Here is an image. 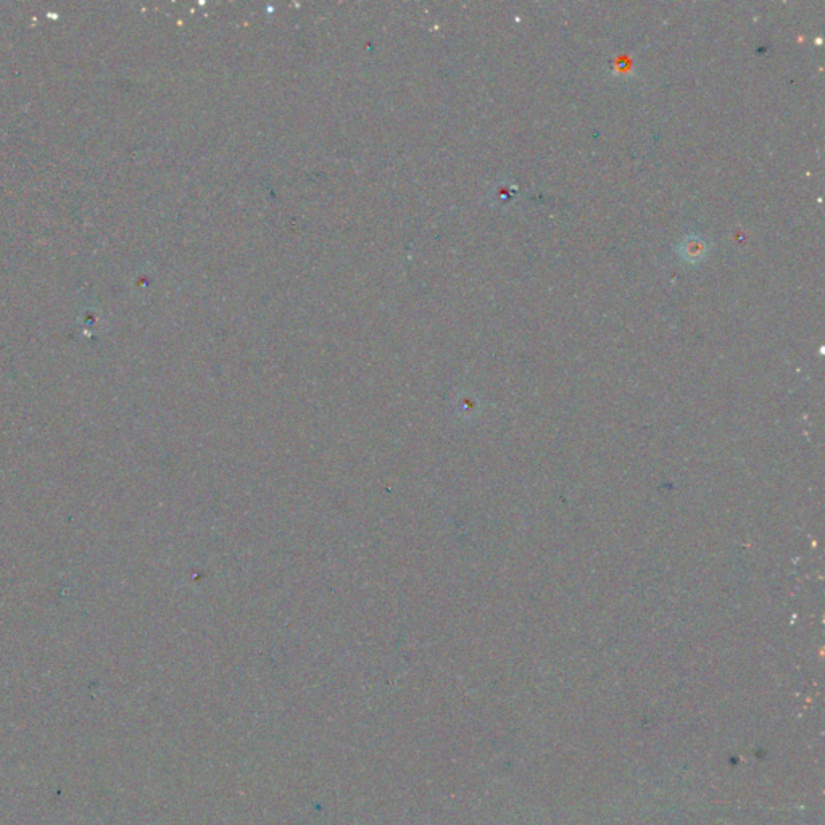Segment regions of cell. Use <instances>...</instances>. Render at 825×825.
Segmentation results:
<instances>
[{
	"label": "cell",
	"instance_id": "obj_1",
	"mask_svg": "<svg viewBox=\"0 0 825 825\" xmlns=\"http://www.w3.org/2000/svg\"><path fill=\"white\" fill-rule=\"evenodd\" d=\"M708 252V244L698 235H690L686 238L682 245H679V257L684 259L685 263L695 264L701 259H705Z\"/></svg>",
	"mask_w": 825,
	"mask_h": 825
}]
</instances>
